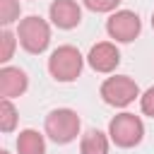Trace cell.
<instances>
[{
  "label": "cell",
  "instance_id": "6da1fadb",
  "mask_svg": "<svg viewBox=\"0 0 154 154\" xmlns=\"http://www.w3.org/2000/svg\"><path fill=\"white\" fill-rule=\"evenodd\" d=\"M79 130H82V120H79L77 111H72V108H53L43 120V132L55 144L75 142Z\"/></svg>",
  "mask_w": 154,
  "mask_h": 154
},
{
  "label": "cell",
  "instance_id": "7a4b0ae2",
  "mask_svg": "<svg viewBox=\"0 0 154 154\" xmlns=\"http://www.w3.org/2000/svg\"><path fill=\"white\" fill-rule=\"evenodd\" d=\"M84 55L79 53V48L65 43V46H58L51 55H48V72L55 82H75L79 75H82V67H84Z\"/></svg>",
  "mask_w": 154,
  "mask_h": 154
},
{
  "label": "cell",
  "instance_id": "3957f363",
  "mask_svg": "<svg viewBox=\"0 0 154 154\" xmlns=\"http://www.w3.org/2000/svg\"><path fill=\"white\" fill-rule=\"evenodd\" d=\"M17 38H19V46L26 53L41 55L51 46V24L43 17H38V14H29V17L19 19V24H17Z\"/></svg>",
  "mask_w": 154,
  "mask_h": 154
},
{
  "label": "cell",
  "instance_id": "277c9868",
  "mask_svg": "<svg viewBox=\"0 0 154 154\" xmlns=\"http://www.w3.org/2000/svg\"><path fill=\"white\" fill-rule=\"evenodd\" d=\"M108 137H111V142L116 147L132 149V147H137L144 140V123H142L140 116L123 111V113H118V116L111 118V123H108Z\"/></svg>",
  "mask_w": 154,
  "mask_h": 154
},
{
  "label": "cell",
  "instance_id": "5b68a950",
  "mask_svg": "<svg viewBox=\"0 0 154 154\" xmlns=\"http://www.w3.org/2000/svg\"><path fill=\"white\" fill-rule=\"evenodd\" d=\"M103 103L113 106V108H128L135 99H140V87L137 82L130 77V75H113V77H106L101 82V89H99Z\"/></svg>",
  "mask_w": 154,
  "mask_h": 154
},
{
  "label": "cell",
  "instance_id": "8992f818",
  "mask_svg": "<svg viewBox=\"0 0 154 154\" xmlns=\"http://www.w3.org/2000/svg\"><path fill=\"white\" fill-rule=\"evenodd\" d=\"M142 31V19L132 10H116L106 19V34L116 43H132Z\"/></svg>",
  "mask_w": 154,
  "mask_h": 154
},
{
  "label": "cell",
  "instance_id": "52a82bcc",
  "mask_svg": "<svg viewBox=\"0 0 154 154\" xmlns=\"http://www.w3.org/2000/svg\"><path fill=\"white\" fill-rule=\"evenodd\" d=\"M87 65L94 70V72H101V75H111L116 72V67L120 65V51L113 41H99L89 48L87 53Z\"/></svg>",
  "mask_w": 154,
  "mask_h": 154
},
{
  "label": "cell",
  "instance_id": "ba28073f",
  "mask_svg": "<svg viewBox=\"0 0 154 154\" xmlns=\"http://www.w3.org/2000/svg\"><path fill=\"white\" fill-rule=\"evenodd\" d=\"M48 19L53 26L70 31L75 26H79L82 22V7L77 0H53L48 7Z\"/></svg>",
  "mask_w": 154,
  "mask_h": 154
},
{
  "label": "cell",
  "instance_id": "9c48e42d",
  "mask_svg": "<svg viewBox=\"0 0 154 154\" xmlns=\"http://www.w3.org/2000/svg\"><path fill=\"white\" fill-rule=\"evenodd\" d=\"M29 89V75L22 67L2 65L0 67V96L2 99H17Z\"/></svg>",
  "mask_w": 154,
  "mask_h": 154
},
{
  "label": "cell",
  "instance_id": "30bf717a",
  "mask_svg": "<svg viewBox=\"0 0 154 154\" xmlns=\"http://www.w3.org/2000/svg\"><path fill=\"white\" fill-rule=\"evenodd\" d=\"M108 149H111L108 132L91 128L79 137V154H108Z\"/></svg>",
  "mask_w": 154,
  "mask_h": 154
},
{
  "label": "cell",
  "instance_id": "8fae6325",
  "mask_svg": "<svg viewBox=\"0 0 154 154\" xmlns=\"http://www.w3.org/2000/svg\"><path fill=\"white\" fill-rule=\"evenodd\" d=\"M17 154H46V137L34 128L19 130V135H17Z\"/></svg>",
  "mask_w": 154,
  "mask_h": 154
},
{
  "label": "cell",
  "instance_id": "7c38bea8",
  "mask_svg": "<svg viewBox=\"0 0 154 154\" xmlns=\"http://www.w3.org/2000/svg\"><path fill=\"white\" fill-rule=\"evenodd\" d=\"M17 108L12 103V99H0V130L2 132H12L17 128Z\"/></svg>",
  "mask_w": 154,
  "mask_h": 154
},
{
  "label": "cell",
  "instance_id": "4fadbf2b",
  "mask_svg": "<svg viewBox=\"0 0 154 154\" xmlns=\"http://www.w3.org/2000/svg\"><path fill=\"white\" fill-rule=\"evenodd\" d=\"M17 43H19L17 31H10V26H2V31H0V63H10Z\"/></svg>",
  "mask_w": 154,
  "mask_h": 154
},
{
  "label": "cell",
  "instance_id": "5bb4252c",
  "mask_svg": "<svg viewBox=\"0 0 154 154\" xmlns=\"http://www.w3.org/2000/svg\"><path fill=\"white\" fill-rule=\"evenodd\" d=\"M19 12H22L19 0H0V24L2 26H12L14 22H19Z\"/></svg>",
  "mask_w": 154,
  "mask_h": 154
},
{
  "label": "cell",
  "instance_id": "9a60e30c",
  "mask_svg": "<svg viewBox=\"0 0 154 154\" xmlns=\"http://www.w3.org/2000/svg\"><path fill=\"white\" fill-rule=\"evenodd\" d=\"M120 2L123 0H82V5L89 12H96V14H111V12H116V7Z\"/></svg>",
  "mask_w": 154,
  "mask_h": 154
},
{
  "label": "cell",
  "instance_id": "2e32d148",
  "mask_svg": "<svg viewBox=\"0 0 154 154\" xmlns=\"http://www.w3.org/2000/svg\"><path fill=\"white\" fill-rule=\"evenodd\" d=\"M140 108H142L144 116L154 118V87H149V89L140 96Z\"/></svg>",
  "mask_w": 154,
  "mask_h": 154
},
{
  "label": "cell",
  "instance_id": "e0dca14e",
  "mask_svg": "<svg viewBox=\"0 0 154 154\" xmlns=\"http://www.w3.org/2000/svg\"><path fill=\"white\" fill-rule=\"evenodd\" d=\"M152 29H154V12H152Z\"/></svg>",
  "mask_w": 154,
  "mask_h": 154
},
{
  "label": "cell",
  "instance_id": "ac0fdd59",
  "mask_svg": "<svg viewBox=\"0 0 154 154\" xmlns=\"http://www.w3.org/2000/svg\"><path fill=\"white\" fill-rule=\"evenodd\" d=\"M0 154H10V152H7V149H2V152H0Z\"/></svg>",
  "mask_w": 154,
  "mask_h": 154
}]
</instances>
